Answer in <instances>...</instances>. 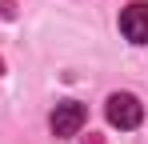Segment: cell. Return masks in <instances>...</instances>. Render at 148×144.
I'll return each instance as SVG.
<instances>
[{"label": "cell", "instance_id": "7a4b0ae2", "mask_svg": "<svg viewBox=\"0 0 148 144\" xmlns=\"http://www.w3.org/2000/svg\"><path fill=\"white\" fill-rule=\"evenodd\" d=\"M84 120H88V108L80 100H64V104H56L48 124H52V136H76L84 128Z\"/></svg>", "mask_w": 148, "mask_h": 144}, {"label": "cell", "instance_id": "277c9868", "mask_svg": "<svg viewBox=\"0 0 148 144\" xmlns=\"http://www.w3.org/2000/svg\"><path fill=\"white\" fill-rule=\"evenodd\" d=\"M0 76H4V60H0Z\"/></svg>", "mask_w": 148, "mask_h": 144}, {"label": "cell", "instance_id": "6da1fadb", "mask_svg": "<svg viewBox=\"0 0 148 144\" xmlns=\"http://www.w3.org/2000/svg\"><path fill=\"white\" fill-rule=\"evenodd\" d=\"M104 112H108V124H112V128H136V124L144 120V104L132 92H112L108 104H104Z\"/></svg>", "mask_w": 148, "mask_h": 144}, {"label": "cell", "instance_id": "3957f363", "mask_svg": "<svg viewBox=\"0 0 148 144\" xmlns=\"http://www.w3.org/2000/svg\"><path fill=\"white\" fill-rule=\"evenodd\" d=\"M120 32L132 44H148V0H132L120 12Z\"/></svg>", "mask_w": 148, "mask_h": 144}]
</instances>
